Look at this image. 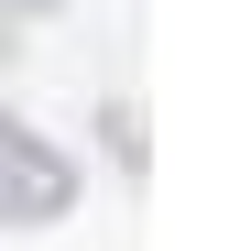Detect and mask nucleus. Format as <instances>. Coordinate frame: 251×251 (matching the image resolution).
Masks as SVG:
<instances>
[{
  "label": "nucleus",
  "instance_id": "obj_1",
  "mask_svg": "<svg viewBox=\"0 0 251 251\" xmlns=\"http://www.w3.org/2000/svg\"><path fill=\"white\" fill-rule=\"evenodd\" d=\"M66 207H76V175H66V153L0 109V229H55Z\"/></svg>",
  "mask_w": 251,
  "mask_h": 251
},
{
  "label": "nucleus",
  "instance_id": "obj_2",
  "mask_svg": "<svg viewBox=\"0 0 251 251\" xmlns=\"http://www.w3.org/2000/svg\"><path fill=\"white\" fill-rule=\"evenodd\" d=\"M0 11H66V0H0Z\"/></svg>",
  "mask_w": 251,
  "mask_h": 251
}]
</instances>
